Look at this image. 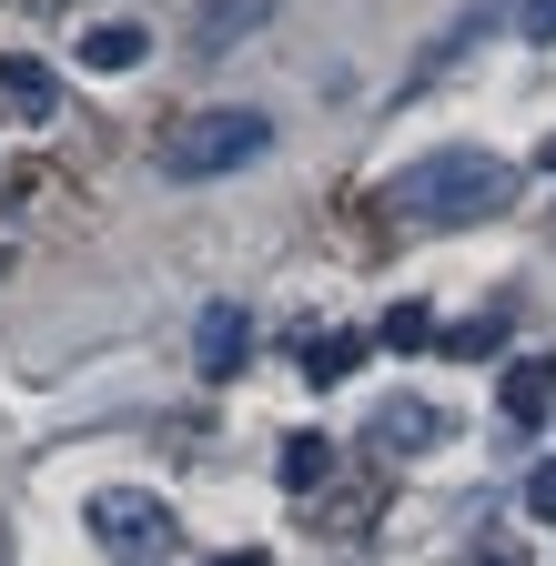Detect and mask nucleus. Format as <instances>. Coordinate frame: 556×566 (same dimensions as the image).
Returning a JSON list of instances; mask_svg holds the SVG:
<instances>
[{"label":"nucleus","mask_w":556,"mask_h":566,"mask_svg":"<svg viewBox=\"0 0 556 566\" xmlns=\"http://www.w3.org/2000/svg\"><path fill=\"white\" fill-rule=\"evenodd\" d=\"M395 223H485V212H506L516 202V163H496V153H426L415 172H395Z\"/></svg>","instance_id":"obj_1"},{"label":"nucleus","mask_w":556,"mask_h":566,"mask_svg":"<svg viewBox=\"0 0 556 566\" xmlns=\"http://www.w3.org/2000/svg\"><path fill=\"white\" fill-rule=\"evenodd\" d=\"M263 142H273V122H263V112H243V102H223V112H192V122H172L153 163H162L172 182H213V172H243V163L263 153Z\"/></svg>","instance_id":"obj_2"},{"label":"nucleus","mask_w":556,"mask_h":566,"mask_svg":"<svg viewBox=\"0 0 556 566\" xmlns=\"http://www.w3.org/2000/svg\"><path fill=\"white\" fill-rule=\"evenodd\" d=\"M496 405H506L516 424H536V415L556 405V354H516V365H506V385H496Z\"/></svg>","instance_id":"obj_3"},{"label":"nucleus","mask_w":556,"mask_h":566,"mask_svg":"<svg viewBox=\"0 0 556 566\" xmlns=\"http://www.w3.org/2000/svg\"><path fill=\"white\" fill-rule=\"evenodd\" d=\"M92 526L102 536H132V546H172V516L143 506V495H92Z\"/></svg>","instance_id":"obj_4"},{"label":"nucleus","mask_w":556,"mask_h":566,"mask_svg":"<svg viewBox=\"0 0 556 566\" xmlns=\"http://www.w3.org/2000/svg\"><path fill=\"white\" fill-rule=\"evenodd\" d=\"M0 102H11L21 122H51L61 112V82H51L41 61H0Z\"/></svg>","instance_id":"obj_5"},{"label":"nucleus","mask_w":556,"mask_h":566,"mask_svg":"<svg viewBox=\"0 0 556 566\" xmlns=\"http://www.w3.org/2000/svg\"><path fill=\"white\" fill-rule=\"evenodd\" d=\"M143 51H153L143 21H102V31H82V61H92V71H132Z\"/></svg>","instance_id":"obj_6"},{"label":"nucleus","mask_w":556,"mask_h":566,"mask_svg":"<svg viewBox=\"0 0 556 566\" xmlns=\"http://www.w3.org/2000/svg\"><path fill=\"white\" fill-rule=\"evenodd\" d=\"M436 436H445V415H426V405H405V415L385 405V415H375V446H385V455H426Z\"/></svg>","instance_id":"obj_7"},{"label":"nucleus","mask_w":556,"mask_h":566,"mask_svg":"<svg viewBox=\"0 0 556 566\" xmlns=\"http://www.w3.org/2000/svg\"><path fill=\"white\" fill-rule=\"evenodd\" d=\"M243 354H253V324H243L233 304H213V314H202V375H223V365H243Z\"/></svg>","instance_id":"obj_8"},{"label":"nucleus","mask_w":556,"mask_h":566,"mask_svg":"<svg viewBox=\"0 0 556 566\" xmlns=\"http://www.w3.org/2000/svg\"><path fill=\"white\" fill-rule=\"evenodd\" d=\"M324 465H334V446H324V436H284V485H304V495H314V485H324Z\"/></svg>","instance_id":"obj_9"},{"label":"nucleus","mask_w":556,"mask_h":566,"mask_svg":"<svg viewBox=\"0 0 556 566\" xmlns=\"http://www.w3.org/2000/svg\"><path fill=\"white\" fill-rule=\"evenodd\" d=\"M263 21V0H233V11H202V51H223L233 31H253Z\"/></svg>","instance_id":"obj_10"},{"label":"nucleus","mask_w":556,"mask_h":566,"mask_svg":"<svg viewBox=\"0 0 556 566\" xmlns=\"http://www.w3.org/2000/svg\"><path fill=\"white\" fill-rule=\"evenodd\" d=\"M445 354H506V324H455V334H436Z\"/></svg>","instance_id":"obj_11"},{"label":"nucleus","mask_w":556,"mask_h":566,"mask_svg":"<svg viewBox=\"0 0 556 566\" xmlns=\"http://www.w3.org/2000/svg\"><path fill=\"white\" fill-rule=\"evenodd\" d=\"M526 516H536V526H556V465H536V475H526Z\"/></svg>","instance_id":"obj_12"},{"label":"nucleus","mask_w":556,"mask_h":566,"mask_svg":"<svg viewBox=\"0 0 556 566\" xmlns=\"http://www.w3.org/2000/svg\"><path fill=\"white\" fill-rule=\"evenodd\" d=\"M465 566H526V556H506V546H485V556H465Z\"/></svg>","instance_id":"obj_13"},{"label":"nucleus","mask_w":556,"mask_h":566,"mask_svg":"<svg viewBox=\"0 0 556 566\" xmlns=\"http://www.w3.org/2000/svg\"><path fill=\"white\" fill-rule=\"evenodd\" d=\"M536 163H546V172H556V132H546V153H536Z\"/></svg>","instance_id":"obj_14"},{"label":"nucleus","mask_w":556,"mask_h":566,"mask_svg":"<svg viewBox=\"0 0 556 566\" xmlns=\"http://www.w3.org/2000/svg\"><path fill=\"white\" fill-rule=\"evenodd\" d=\"M223 566H263V556H223Z\"/></svg>","instance_id":"obj_15"}]
</instances>
